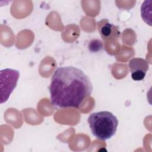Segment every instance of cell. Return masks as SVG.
Wrapping results in <instances>:
<instances>
[{"label":"cell","instance_id":"obj_5","mask_svg":"<svg viewBox=\"0 0 152 152\" xmlns=\"http://www.w3.org/2000/svg\"><path fill=\"white\" fill-rule=\"evenodd\" d=\"M99 23V31L102 37L104 40L116 39L119 36L118 28L106 20H103Z\"/></svg>","mask_w":152,"mask_h":152},{"label":"cell","instance_id":"obj_3","mask_svg":"<svg viewBox=\"0 0 152 152\" xmlns=\"http://www.w3.org/2000/svg\"><path fill=\"white\" fill-rule=\"evenodd\" d=\"M20 76L17 70L7 68L0 71L1 103L7 101L15 88Z\"/></svg>","mask_w":152,"mask_h":152},{"label":"cell","instance_id":"obj_4","mask_svg":"<svg viewBox=\"0 0 152 152\" xmlns=\"http://www.w3.org/2000/svg\"><path fill=\"white\" fill-rule=\"evenodd\" d=\"M131 78L135 81H141L145 77L148 64L142 58H133L129 62Z\"/></svg>","mask_w":152,"mask_h":152},{"label":"cell","instance_id":"obj_1","mask_svg":"<svg viewBox=\"0 0 152 152\" xmlns=\"http://www.w3.org/2000/svg\"><path fill=\"white\" fill-rule=\"evenodd\" d=\"M92 90L89 77L82 70L72 66L57 68L49 86L51 103L59 107L78 108L91 95Z\"/></svg>","mask_w":152,"mask_h":152},{"label":"cell","instance_id":"obj_2","mask_svg":"<svg viewBox=\"0 0 152 152\" xmlns=\"http://www.w3.org/2000/svg\"><path fill=\"white\" fill-rule=\"evenodd\" d=\"M92 134L98 139L106 140L116 132L118 125L117 118L108 111L91 113L87 119Z\"/></svg>","mask_w":152,"mask_h":152},{"label":"cell","instance_id":"obj_6","mask_svg":"<svg viewBox=\"0 0 152 152\" xmlns=\"http://www.w3.org/2000/svg\"><path fill=\"white\" fill-rule=\"evenodd\" d=\"M151 1H145L142 4V6L141 7V17L144 21L145 23H148L150 26H151V21L149 20L147 15H148V17L151 18Z\"/></svg>","mask_w":152,"mask_h":152}]
</instances>
